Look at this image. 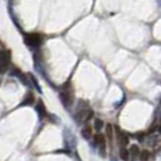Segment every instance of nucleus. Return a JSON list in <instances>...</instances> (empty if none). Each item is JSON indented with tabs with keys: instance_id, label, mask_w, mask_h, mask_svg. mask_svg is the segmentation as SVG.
Listing matches in <instances>:
<instances>
[{
	"instance_id": "0eeeda50",
	"label": "nucleus",
	"mask_w": 161,
	"mask_h": 161,
	"mask_svg": "<svg viewBox=\"0 0 161 161\" xmlns=\"http://www.w3.org/2000/svg\"><path fill=\"white\" fill-rule=\"evenodd\" d=\"M36 110H38V113L40 116H46V108H45V104L42 103V101L39 99V102L36 103Z\"/></svg>"
},
{
	"instance_id": "f03ea898",
	"label": "nucleus",
	"mask_w": 161,
	"mask_h": 161,
	"mask_svg": "<svg viewBox=\"0 0 161 161\" xmlns=\"http://www.w3.org/2000/svg\"><path fill=\"white\" fill-rule=\"evenodd\" d=\"M24 42L29 46H40L41 42H42V36L38 33H29V34H25L24 35Z\"/></svg>"
},
{
	"instance_id": "423d86ee",
	"label": "nucleus",
	"mask_w": 161,
	"mask_h": 161,
	"mask_svg": "<svg viewBox=\"0 0 161 161\" xmlns=\"http://www.w3.org/2000/svg\"><path fill=\"white\" fill-rule=\"evenodd\" d=\"M116 139H118V143L120 144V147H126L129 144V137L118 127H116Z\"/></svg>"
},
{
	"instance_id": "ddd939ff",
	"label": "nucleus",
	"mask_w": 161,
	"mask_h": 161,
	"mask_svg": "<svg viewBox=\"0 0 161 161\" xmlns=\"http://www.w3.org/2000/svg\"><path fill=\"white\" fill-rule=\"evenodd\" d=\"M107 136H108V139L110 141V143H113V136H114V130L113 126L110 124L107 125Z\"/></svg>"
},
{
	"instance_id": "4468645a",
	"label": "nucleus",
	"mask_w": 161,
	"mask_h": 161,
	"mask_svg": "<svg viewBox=\"0 0 161 161\" xmlns=\"http://www.w3.org/2000/svg\"><path fill=\"white\" fill-rule=\"evenodd\" d=\"M102 127H103V121L99 120V119H96V121H95V129L97 131H101Z\"/></svg>"
},
{
	"instance_id": "6e6552de",
	"label": "nucleus",
	"mask_w": 161,
	"mask_h": 161,
	"mask_svg": "<svg viewBox=\"0 0 161 161\" xmlns=\"http://www.w3.org/2000/svg\"><path fill=\"white\" fill-rule=\"evenodd\" d=\"M81 136L85 138V139H90L92 137V127L91 126H86L81 130Z\"/></svg>"
},
{
	"instance_id": "f257e3e1",
	"label": "nucleus",
	"mask_w": 161,
	"mask_h": 161,
	"mask_svg": "<svg viewBox=\"0 0 161 161\" xmlns=\"http://www.w3.org/2000/svg\"><path fill=\"white\" fill-rule=\"evenodd\" d=\"M11 64V52L8 50H0V74H5Z\"/></svg>"
},
{
	"instance_id": "2eb2a0df",
	"label": "nucleus",
	"mask_w": 161,
	"mask_h": 161,
	"mask_svg": "<svg viewBox=\"0 0 161 161\" xmlns=\"http://www.w3.org/2000/svg\"><path fill=\"white\" fill-rule=\"evenodd\" d=\"M159 133H160V135H161V125H160V126H159Z\"/></svg>"
},
{
	"instance_id": "9d476101",
	"label": "nucleus",
	"mask_w": 161,
	"mask_h": 161,
	"mask_svg": "<svg viewBox=\"0 0 161 161\" xmlns=\"http://www.w3.org/2000/svg\"><path fill=\"white\" fill-rule=\"evenodd\" d=\"M34 103V96H33L32 92H28V95L25 96L24 101L22 102V105H31Z\"/></svg>"
},
{
	"instance_id": "20e7f679",
	"label": "nucleus",
	"mask_w": 161,
	"mask_h": 161,
	"mask_svg": "<svg viewBox=\"0 0 161 161\" xmlns=\"http://www.w3.org/2000/svg\"><path fill=\"white\" fill-rule=\"evenodd\" d=\"M93 139H95V144L99 148L101 154L104 155L105 154V137L102 133H97V135H95Z\"/></svg>"
},
{
	"instance_id": "9b49d317",
	"label": "nucleus",
	"mask_w": 161,
	"mask_h": 161,
	"mask_svg": "<svg viewBox=\"0 0 161 161\" xmlns=\"http://www.w3.org/2000/svg\"><path fill=\"white\" fill-rule=\"evenodd\" d=\"M119 155H120V158L124 161H127L130 159V152L127 150V149H125V147H121Z\"/></svg>"
},
{
	"instance_id": "39448f33",
	"label": "nucleus",
	"mask_w": 161,
	"mask_h": 161,
	"mask_svg": "<svg viewBox=\"0 0 161 161\" xmlns=\"http://www.w3.org/2000/svg\"><path fill=\"white\" fill-rule=\"evenodd\" d=\"M61 101L63 102L65 107H70L74 102V96H73L72 91H67L64 90L63 92H61Z\"/></svg>"
},
{
	"instance_id": "7ed1b4c3",
	"label": "nucleus",
	"mask_w": 161,
	"mask_h": 161,
	"mask_svg": "<svg viewBox=\"0 0 161 161\" xmlns=\"http://www.w3.org/2000/svg\"><path fill=\"white\" fill-rule=\"evenodd\" d=\"M93 116V112L92 110H87V109H80L78 113L75 114V120L79 124L81 122H87L92 119Z\"/></svg>"
},
{
	"instance_id": "f8f14e48",
	"label": "nucleus",
	"mask_w": 161,
	"mask_h": 161,
	"mask_svg": "<svg viewBox=\"0 0 161 161\" xmlns=\"http://www.w3.org/2000/svg\"><path fill=\"white\" fill-rule=\"evenodd\" d=\"M139 160L141 161H148L150 159V152L149 150H142L141 153H139Z\"/></svg>"
},
{
	"instance_id": "1a4fd4ad",
	"label": "nucleus",
	"mask_w": 161,
	"mask_h": 161,
	"mask_svg": "<svg viewBox=\"0 0 161 161\" xmlns=\"http://www.w3.org/2000/svg\"><path fill=\"white\" fill-rule=\"evenodd\" d=\"M130 156H132V159H136L139 156V153H141V150H139V148H138V145L133 144L131 148H130Z\"/></svg>"
}]
</instances>
